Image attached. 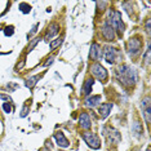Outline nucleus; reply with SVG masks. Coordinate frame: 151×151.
Listing matches in <instances>:
<instances>
[{
	"label": "nucleus",
	"instance_id": "1",
	"mask_svg": "<svg viewBox=\"0 0 151 151\" xmlns=\"http://www.w3.org/2000/svg\"><path fill=\"white\" fill-rule=\"evenodd\" d=\"M119 75H120V80L124 85H133L137 81V71L133 67L128 66V65H123L119 68Z\"/></svg>",
	"mask_w": 151,
	"mask_h": 151
},
{
	"label": "nucleus",
	"instance_id": "2",
	"mask_svg": "<svg viewBox=\"0 0 151 151\" xmlns=\"http://www.w3.org/2000/svg\"><path fill=\"white\" fill-rule=\"evenodd\" d=\"M110 18H111V27L114 30H118L120 35L124 34V23L122 21V13L119 11H115V12H111L110 13Z\"/></svg>",
	"mask_w": 151,
	"mask_h": 151
},
{
	"label": "nucleus",
	"instance_id": "3",
	"mask_svg": "<svg viewBox=\"0 0 151 151\" xmlns=\"http://www.w3.org/2000/svg\"><path fill=\"white\" fill-rule=\"evenodd\" d=\"M81 137H83V139L88 143V146H91L92 149L97 150V149H99V147H101V139H99V137L96 134V133L85 132V133H83V134H81Z\"/></svg>",
	"mask_w": 151,
	"mask_h": 151
},
{
	"label": "nucleus",
	"instance_id": "4",
	"mask_svg": "<svg viewBox=\"0 0 151 151\" xmlns=\"http://www.w3.org/2000/svg\"><path fill=\"white\" fill-rule=\"evenodd\" d=\"M91 73L93 74V76H96L101 81H105L106 79H107V71L105 70L104 66H101V65L97 63V62L91 66Z\"/></svg>",
	"mask_w": 151,
	"mask_h": 151
},
{
	"label": "nucleus",
	"instance_id": "5",
	"mask_svg": "<svg viewBox=\"0 0 151 151\" xmlns=\"http://www.w3.org/2000/svg\"><path fill=\"white\" fill-rule=\"evenodd\" d=\"M104 134L107 137V141L110 143H118L120 142V139H122V136H120V133L118 132L116 129L114 128H104Z\"/></svg>",
	"mask_w": 151,
	"mask_h": 151
},
{
	"label": "nucleus",
	"instance_id": "6",
	"mask_svg": "<svg viewBox=\"0 0 151 151\" xmlns=\"http://www.w3.org/2000/svg\"><path fill=\"white\" fill-rule=\"evenodd\" d=\"M141 47H142V43L138 37H132L128 42V52L130 56H137L141 52Z\"/></svg>",
	"mask_w": 151,
	"mask_h": 151
},
{
	"label": "nucleus",
	"instance_id": "7",
	"mask_svg": "<svg viewBox=\"0 0 151 151\" xmlns=\"http://www.w3.org/2000/svg\"><path fill=\"white\" fill-rule=\"evenodd\" d=\"M102 36L106 39V42H111L115 39V30L112 29L110 23H105L102 27Z\"/></svg>",
	"mask_w": 151,
	"mask_h": 151
},
{
	"label": "nucleus",
	"instance_id": "8",
	"mask_svg": "<svg viewBox=\"0 0 151 151\" xmlns=\"http://www.w3.org/2000/svg\"><path fill=\"white\" fill-rule=\"evenodd\" d=\"M118 50L115 48H110V47H106L105 48V52H104V56H105V60L106 62L109 63H114L115 60H116V56H118Z\"/></svg>",
	"mask_w": 151,
	"mask_h": 151
},
{
	"label": "nucleus",
	"instance_id": "9",
	"mask_svg": "<svg viewBox=\"0 0 151 151\" xmlns=\"http://www.w3.org/2000/svg\"><path fill=\"white\" fill-rule=\"evenodd\" d=\"M101 57V47L97 43H93L91 47V52H89V58L93 61H97Z\"/></svg>",
	"mask_w": 151,
	"mask_h": 151
},
{
	"label": "nucleus",
	"instance_id": "10",
	"mask_svg": "<svg viewBox=\"0 0 151 151\" xmlns=\"http://www.w3.org/2000/svg\"><path fill=\"white\" fill-rule=\"evenodd\" d=\"M54 138L57 141V145L60 147H68L70 146V142L67 141V138L65 137V134L62 132H57L54 133Z\"/></svg>",
	"mask_w": 151,
	"mask_h": 151
},
{
	"label": "nucleus",
	"instance_id": "11",
	"mask_svg": "<svg viewBox=\"0 0 151 151\" xmlns=\"http://www.w3.org/2000/svg\"><path fill=\"white\" fill-rule=\"evenodd\" d=\"M142 112L146 119V123L150 124V98L149 97H146L142 101Z\"/></svg>",
	"mask_w": 151,
	"mask_h": 151
},
{
	"label": "nucleus",
	"instance_id": "12",
	"mask_svg": "<svg viewBox=\"0 0 151 151\" xmlns=\"http://www.w3.org/2000/svg\"><path fill=\"white\" fill-rule=\"evenodd\" d=\"M58 31H60V26L57 25V23H52V25H49V27H48V31L45 34V42H49V39H52V37L56 35V34H58Z\"/></svg>",
	"mask_w": 151,
	"mask_h": 151
},
{
	"label": "nucleus",
	"instance_id": "13",
	"mask_svg": "<svg viewBox=\"0 0 151 151\" xmlns=\"http://www.w3.org/2000/svg\"><path fill=\"white\" fill-rule=\"evenodd\" d=\"M79 123H80V127L83 129H89L92 125L91 123V118H89V115L87 112H83V114L80 115V118H79Z\"/></svg>",
	"mask_w": 151,
	"mask_h": 151
},
{
	"label": "nucleus",
	"instance_id": "14",
	"mask_svg": "<svg viewBox=\"0 0 151 151\" xmlns=\"http://www.w3.org/2000/svg\"><path fill=\"white\" fill-rule=\"evenodd\" d=\"M111 109H112V104H102L101 106H99L98 112H99V115H101V119L107 118L110 111H111Z\"/></svg>",
	"mask_w": 151,
	"mask_h": 151
},
{
	"label": "nucleus",
	"instance_id": "15",
	"mask_svg": "<svg viewBox=\"0 0 151 151\" xmlns=\"http://www.w3.org/2000/svg\"><path fill=\"white\" fill-rule=\"evenodd\" d=\"M101 102V96H91L85 99V106L88 107H94Z\"/></svg>",
	"mask_w": 151,
	"mask_h": 151
},
{
	"label": "nucleus",
	"instance_id": "16",
	"mask_svg": "<svg viewBox=\"0 0 151 151\" xmlns=\"http://www.w3.org/2000/svg\"><path fill=\"white\" fill-rule=\"evenodd\" d=\"M93 83H94V81L92 80V79H88V80L84 83V87H83L84 94L89 96V93H91V91H92V87H93Z\"/></svg>",
	"mask_w": 151,
	"mask_h": 151
},
{
	"label": "nucleus",
	"instance_id": "17",
	"mask_svg": "<svg viewBox=\"0 0 151 151\" xmlns=\"http://www.w3.org/2000/svg\"><path fill=\"white\" fill-rule=\"evenodd\" d=\"M132 130L137 137H139L141 133H142V127H141V124L138 122H134V124H133V127H132Z\"/></svg>",
	"mask_w": 151,
	"mask_h": 151
},
{
	"label": "nucleus",
	"instance_id": "18",
	"mask_svg": "<svg viewBox=\"0 0 151 151\" xmlns=\"http://www.w3.org/2000/svg\"><path fill=\"white\" fill-rule=\"evenodd\" d=\"M40 79V76H32V78H30V79H27V81H26V87L27 88H32L34 85L36 84V81Z\"/></svg>",
	"mask_w": 151,
	"mask_h": 151
},
{
	"label": "nucleus",
	"instance_id": "19",
	"mask_svg": "<svg viewBox=\"0 0 151 151\" xmlns=\"http://www.w3.org/2000/svg\"><path fill=\"white\" fill-rule=\"evenodd\" d=\"M19 9H21L22 13L27 14V13H30V11H31V6L27 4V3H21V4H19Z\"/></svg>",
	"mask_w": 151,
	"mask_h": 151
},
{
	"label": "nucleus",
	"instance_id": "20",
	"mask_svg": "<svg viewBox=\"0 0 151 151\" xmlns=\"http://www.w3.org/2000/svg\"><path fill=\"white\" fill-rule=\"evenodd\" d=\"M39 40H40L39 37H35V39H32V40H31V43H30V45L27 47V52H31V50L34 49V48L36 47V44L39 43Z\"/></svg>",
	"mask_w": 151,
	"mask_h": 151
},
{
	"label": "nucleus",
	"instance_id": "21",
	"mask_svg": "<svg viewBox=\"0 0 151 151\" xmlns=\"http://www.w3.org/2000/svg\"><path fill=\"white\" fill-rule=\"evenodd\" d=\"M61 43H62V39H56V40H54V42H52V43H50V49H52V50H54V49H56V48L58 47V45H61Z\"/></svg>",
	"mask_w": 151,
	"mask_h": 151
},
{
	"label": "nucleus",
	"instance_id": "22",
	"mask_svg": "<svg viewBox=\"0 0 151 151\" xmlns=\"http://www.w3.org/2000/svg\"><path fill=\"white\" fill-rule=\"evenodd\" d=\"M13 30H14V27H13V26H8V27H6L5 31H4L5 36H12V35H13V32H14Z\"/></svg>",
	"mask_w": 151,
	"mask_h": 151
},
{
	"label": "nucleus",
	"instance_id": "23",
	"mask_svg": "<svg viewBox=\"0 0 151 151\" xmlns=\"http://www.w3.org/2000/svg\"><path fill=\"white\" fill-rule=\"evenodd\" d=\"M3 109H4V111L6 112V114H9V112H11L12 111V106H11V104H9V102H8V104H4V105H3Z\"/></svg>",
	"mask_w": 151,
	"mask_h": 151
},
{
	"label": "nucleus",
	"instance_id": "24",
	"mask_svg": "<svg viewBox=\"0 0 151 151\" xmlns=\"http://www.w3.org/2000/svg\"><path fill=\"white\" fill-rule=\"evenodd\" d=\"M37 29H39V23H35V25L32 26V29H31V31H30V34H29V36H31V35H34V34H36V31H37Z\"/></svg>",
	"mask_w": 151,
	"mask_h": 151
},
{
	"label": "nucleus",
	"instance_id": "25",
	"mask_svg": "<svg viewBox=\"0 0 151 151\" xmlns=\"http://www.w3.org/2000/svg\"><path fill=\"white\" fill-rule=\"evenodd\" d=\"M145 62H146V63H150V48H147V50H146V54H145Z\"/></svg>",
	"mask_w": 151,
	"mask_h": 151
},
{
	"label": "nucleus",
	"instance_id": "26",
	"mask_svg": "<svg viewBox=\"0 0 151 151\" xmlns=\"http://www.w3.org/2000/svg\"><path fill=\"white\" fill-rule=\"evenodd\" d=\"M53 60H54V57L48 58L47 62H44V63H43V66H44V67H47V66H49V65H52V63H53Z\"/></svg>",
	"mask_w": 151,
	"mask_h": 151
},
{
	"label": "nucleus",
	"instance_id": "27",
	"mask_svg": "<svg viewBox=\"0 0 151 151\" xmlns=\"http://www.w3.org/2000/svg\"><path fill=\"white\" fill-rule=\"evenodd\" d=\"M27 112H29V106H25V107L22 109V112H21V118H25L27 115Z\"/></svg>",
	"mask_w": 151,
	"mask_h": 151
},
{
	"label": "nucleus",
	"instance_id": "28",
	"mask_svg": "<svg viewBox=\"0 0 151 151\" xmlns=\"http://www.w3.org/2000/svg\"><path fill=\"white\" fill-rule=\"evenodd\" d=\"M0 98H1V99H5V101H9V102H12V98L9 97V96H5V94H0Z\"/></svg>",
	"mask_w": 151,
	"mask_h": 151
},
{
	"label": "nucleus",
	"instance_id": "29",
	"mask_svg": "<svg viewBox=\"0 0 151 151\" xmlns=\"http://www.w3.org/2000/svg\"><path fill=\"white\" fill-rule=\"evenodd\" d=\"M146 31L147 34H150V19H147V22H146Z\"/></svg>",
	"mask_w": 151,
	"mask_h": 151
},
{
	"label": "nucleus",
	"instance_id": "30",
	"mask_svg": "<svg viewBox=\"0 0 151 151\" xmlns=\"http://www.w3.org/2000/svg\"><path fill=\"white\" fill-rule=\"evenodd\" d=\"M39 151H50L49 149H47V147H43V149H40Z\"/></svg>",
	"mask_w": 151,
	"mask_h": 151
},
{
	"label": "nucleus",
	"instance_id": "31",
	"mask_svg": "<svg viewBox=\"0 0 151 151\" xmlns=\"http://www.w3.org/2000/svg\"><path fill=\"white\" fill-rule=\"evenodd\" d=\"M146 151H151V149H150V147H147V150Z\"/></svg>",
	"mask_w": 151,
	"mask_h": 151
}]
</instances>
